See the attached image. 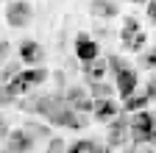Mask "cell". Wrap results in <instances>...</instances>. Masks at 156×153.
I'll list each match as a JSON object with an SVG mask.
<instances>
[{
	"instance_id": "cell-1",
	"label": "cell",
	"mask_w": 156,
	"mask_h": 153,
	"mask_svg": "<svg viewBox=\"0 0 156 153\" xmlns=\"http://www.w3.org/2000/svg\"><path fill=\"white\" fill-rule=\"evenodd\" d=\"M20 109L28 111V114H39L53 125H64V128H75L81 131L89 125V120L84 114H78L67 106L64 95H36V98H25V100H17Z\"/></svg>"
},
{
	"instance_id": "cell-2",
	"label": "cell",
	"mask_w": 156,
	"mask_h": 153,
	"mask_svg": "<svg viewBox=\"0 0 156 153\" xmlns=\"http://www.w3.org/2000/svg\"><path fill=\"white\" fill-rule=\"evenodd\" d=\"M131 142L134 145H153L156 148V114L151 111H136L128 120Z\"/></svg>"
},
{
	"instance_id": "cell-3",
	"label": "cell",
	"mask_w": 156,
	"mask_h": 153,
	"mask_svg": "<svg viewBox=\"0 0 156 153\" xmlns=\"http://www.w3.org/2000/svg\"><path fill=\"white\" fill-rule=\"evenodd\" d=\"M48 78H50V72H48L45 67H31V70H23V72L11 81V89L17 92V98H20V95L31 92L34 86H42Z\"/></svg>"
},
{
	"instance_id": "cell-4",
	"label": "cell",
	"mask_w": 156,
	"mask_h": 153,
	"mask_svg": "<svg viewBox=\"0 0 156 153\" xmlns=\"http://www.w3.org/2000/svg\"><path fill=\"white\" fill-rule=\"evenodd\" d=\"M34 20V6L28 0H14V3L6 6V23L11 28H25Z\"/></svg>"
},
{
	"instance_id": "cell-5",
	"label": "cell",
	"mask_w": 156,
	"mask_h": 153,
	"mask_svg": "<svg viewBox=\"0 0 156 153\" xmlns=\"http://www.w3.org/2000/svg\"><path fill=\"white\" fill-rule=\"evenodd\" d=\"M34 145H36V137L28 128H17L6 137V150L9 153H34Z\"/></svg>"
},
{
	"instance_id": "cell-6",
	"label": "cell",
	"mask_w": 156,
	"mask_h": 153,
	"mask_svg": "<svg viewBox=\"0 0 156 153\" xmlns=\"http://www.w3.org/2000/svg\"><path fill=\"white\" fill-rule=\"evenodd\" d=\"M131 139V131H128V117L120 114L109 123V131H106V145L109 148H123L126 142Z\"/></svg>"
},
{
	"instance_id": "cell-7",
	"label": "cell",
	"mask_w": 156,
	"mask_h": 153,
	"mask_svg": "<svg viewBox=\"0 0 156 153\" xmlns=\"http://www.w3.org/2000/svg\"><path fill=\"white\" fill-rule=\"evenodd\" d=\"M64 100H67V106H70L73 111H78V114H87V111L95 109V100L89 98V92H87L84 86H67V89H64Z\"/></svg>"
},
{
	"instance_id": "cell-8",
	"label": "cell",
	"mask_w": 156,
	"mask_h": 153,
	"mask_svg": "<svg viewBox=\"0 0 156 153\" xmlns=\"http://www.w3.org/2000/svg\"><path fill=\"white\" fill-rule=\"evenodd\" d=\"M20 61L31 64V67H42V61H45L42 45L34 42V39H23V42H20Z\"/></svg>"
},
{
	"instance_id": "cell-9",
	"label": "cell",
	"mask_w": 156,
	"mask_h": 153,
	"mask_svg": "<svg viewBox=\"0 0 156 153\" xmlns=\"http://www.w3.org/2000/svg\"><path fill=\"white\" fill-rule=\"evenodd\" d=\"M123 114V106L117 103L114 98H106V100H95V109H92V117L98 123H112L114 117Z\"/></svg>"
},
{
	"instance_id": "cell-10",
	"label": "cell",
	"mask_w": 156,
	"mask_h": 153,
	"mask_svg": "<svg viewBox=\"0 0 156 153\" xmlns=\"http://www.w3.org/2000/svg\"><path fill=\"white\" fill-rule=\"evenodd\" d=\"M75 56H78L84 64H89V61L98 59V42L92 39L89 33H78V36H75Z\"/></svg>"
},
{
	"instance_id": "cell-11",
	"label": "cell",
	"mask_w": 156,
	"mask_h": 153,
	"mask_svg": "<svg viewBox=\"0 0 156 153\" xmlns=\"http://www.w3.org/2000/svg\"><path fill=\"white\" fill-rule=\"evenodd\" d=\"M114 89L120 92V98L128 100L131 95H136V70H123L120 75H114Z\"/></svg>"
},
{
	"instance_id": "cell-12",
	"label": "cell",
	"mask_w": 156,
	"mask_h": 153,
	"mask_svg": "<svg viewBox=\"0 0 156 153\" xmlns=\"http://www.w3.org/2000/svg\"><path fill=\"white\" fill-rule=\"evenodd\" d=\"M106 72H109L106 59H95V61L84 64V78L89 81V86H92V84H101V81L106 78Z\"/></svg>"
},
{
	"instance_id": "cell-13",
	"label": "cell",
	"mask_w": 156,
	"mask_h": 153,
	"mask_svg": "<svg viewBox=\"0 0 156 153\" xmlns=\"http://www.w3.org/2000/svg\"><path fill=\"white\" fill-rule=\"evenodd\" d=\"M89 11H92V17H98V20H114L120 9H117L114 0H92Z\"/></svg>"
},
{
	"instance_id": "cell-14",
	"label": "cell",
	"mask_w": 156,
	"mask_h": 153,
	"mask_svg": "<svg viewBox=\"0 0 156 153\" xmlns=\"http://www.w3.org/2000/svg\"><path fill=\"white\" fill-rule=\"evenodd\" d=\"M140 31H142V28H140V20H136V17H126V20H123V28H120V39H123V45L128 47Z\"/></svg>"
},
{
	"instance_id": "cell-15",
	"label": "cell",
	"mask_w": 156,
	"mask_h": 153,
	"mask_svg": "<svg viewBox=\"0 0 156 153\" xmlns=\"http://www.w3.org/2000/svg\"><path fill=\"white\" fill-rule=\"evenodd\" d=\"M103 145H98L95 139H75L73 145H67V153H101Z\"/></svg>"
},
{
	"instance_id": "cell-16",
	"label": "cell",
	"mask_w": 156,
	"mask_h": 153,
	"mask_svg": "<svg viewBox=\"0 0 156 153\" xmlns=\"http://www.w3.org/2000/svg\"><path fill=\"white\" fill-rule=\"evenodd\" d=\"M145 106H148V95H131L128 100H123V114L145 111Z\"/></svg>"
},
{
	"instance_id": "cell-17",
	"label": "cell",
	"mask_w": 156,
	"mask_h": 153,
	"mask_svg": "<svg viewBox=\"0 0 156 153\" xmlns=\"http://www.w3.org/2000/svg\"><path fill=\"white\" fill-rule=\"evenodd\" d=\"M114 92H117L114 86H109L106 81H101V84H92V86H89V98H92V100H106V98H112Z\"/></svg>"
},
{
	"instance_id": "cell-18",
	"label": "cell",
	"mask_w": 156,
	"mask_h": 153,
	"mask_svg": "<svg viewBox=\"0 0 156 153\" xmlns=\"http://www.w3.org/2000/svg\"><path fill=\"white\" fill-rule=\"evenodd\" d=\"M20 72H23V67H20L17 61H11V64H6L3 70H0V84H11L14 78H17V75Z\"/></svg>"
},
{
	"instance_id": "cell-19",
	"label": "cell",
	"mask_w": 156,
	"mask_h": 153,
	"mask_svg": "<svg viewBox=\"0 0 156 153\" xmlns=\"http://www.w3.org/2000/svg\"><path fill=\"white\" fill-rule=\"evenodd\" d=\"M17 100L20 98H17V92L11 89V84H0V106H11Z\"/></svg>"
},
{
	"instance_id": "cell-20",
	"label": "cell",
	"mask_w": 156,
	"mask_h": 153,
	"mask_svg": "<svg viewBox=\"0 0 156 153\" xmlns=\"http://www.w3.org/2000/svg\"><path fill=\"white\" fill-rule=\"evenodd\" d=\"M106 64H109V72H114V75H120L123 70H128V61L123 59V56H109Z\"/></svg>"
},
{
	"instance_id": "cell-21",
	"label": "cell",
	"mask_w": 156,
	"mask_h": 153,
	"mask_svg": "<svg viewBox=\"0 0 156 153\" xmlns=\"http://www.w3.org/2000/svg\"><path fill=\"white\" fill-rule=\"evenodd\" d=\"M145 42H148V36H145V31H140V33L134 36V42L128 45V50H134V53H142V50H145Z\"/></svg>"
},
{
	"instance_id": "cell-22",
	"label": "cell",
	"mask_w": 156,
	"mask_h": 153,
	"mask_svg": "<svg viewBox=\"0 0 156 153\" xmlns=\"http://www.w3.org/2000/svg\"><path fill=\"white\" fill-rule=\"evenodd\" d=\"M25 128H28V131L34 134L36 139H39V137H50V131H48V125H39V123H28Z\"/></svg>"
},
{
	"instance_id": "cell-23",
	"label": "cell",
	"mask_w": 156,
	"mask_h": 153,
	"mask_svg": "<svg viewBox=\"0 0 156 153\" xmlns=\"http://www.w3.org/2000/svg\"><path fill=\"white\" fill-rule=\"evenodd\" d=\"M48 153H67V145H64V139H50L48 142Z\"/></svg>"
},
{
	"instance_id": "cell-24",
	"label": "cell",
	"mask_w": 156,
	"mask_h": 153,
	"mask_svg": "<svg viewBox=\"0 0 156 153\" xmlns=\"http://www.w3.org/2000/svg\"><path fill=\"white\" fill-rule=\"evenodd\" d=\"M140 64H142V67H148V70H153V67H156V50H148V53H142Z\"/></svg>"
},
{
	"instance_id": "cell-25",
	"label": "cell",
	"mask_w": 156,
	"mask_h": 153,
	"mask_svg": "<svg viewBox=\"0 0 156 153\" xmlns=\"http://www.w3.org/2000/svg\"><path fill=\"white\" fill-rule=\"evenodd\" d=\"M9 53H11V45H9V42H0V67L6 64V59H9Z\"/></svg>"
},
{
	"instance_id": "cell-26",
	"label": "cell",
	"mask_w": 156,
	"mask_h": 153,
	"mask_svg": "<svg viewBox=\"0 0 156 153\" xmlns=\"http://www.w3.org/2000/svg\"><path fill=\"white\" fill-rule=\"evenodd\" d=\"M145 95H148V100H156V75L148 81V89H145Z\"/></svg>"
},
{
	"instance_id": "cell-27",
	"label": "cell",
	"mask_w": 156,
	"mask_h": 153,
	"mask_svg": "<svg viewBox=\"0 0 156 153\" xmlns=\"http://www.w3.org/2000/svg\"><path fill=\"white\" fill-rule=\"evenodd\" d=\"M145 11H148V20H151V23H156V0H151V3L145 6Z\"/></svg>"
},
{
	"instance_id": "cell-28",
	"label": "cell",
	"mask_w": 156,
	"mask_h": 153,
	"mask_svg": "<svg viewBox=\"0 0 156 153\" xmlns=\"http://www.w3.org/2000/svg\"><path fill=\"white\" fill-rule=\"evenodd\" d=\"M134 153H156V148H153V145H136Z\"/></svg>"
},
{
	"instance_id": "cell-29",
	"label": "cell",
	"mask_w": 156,
	"mask_h": 153,
	"mask_svg": "<svg viewBox=\"0 0 156 153\" xmlns=\"http://www.w3.org/2000/svg\"><path fill=\"white\" fill-rule=\"evenodd\" d=\"M9 137V125H6V120L0 117V139H6Z\"/></svg>"
},
{
	"instance_id": "cell-30",
	"label": "cell",
	"mask_w": 156,
	"mask_h": 153,
	"mask_svg": "<svg viewBox=\"0 0 156 153\" xmlns=\"http://www.w3.org/2000/svg\"><path fill=\"white\" fill-rule=\"evenodd\" d=\"M131 3H136V6H148L151 0H131Z\"/></svg>"
},
{
	"instance_id": "cell-31",
	"label": "cell",
	"mask_w": 156,
	"mask_h": 153,
	"mask_svg": "<svg viewBox=\"0 0 156 153\" xmlns=\"http://www.w3.org/2000/svg\"><path fill=\"white\" fill-rule=\"evenodd\" d=\"M0 153H9V150H0Z\"/></svg>"
},
{
	"instance_id": "cell-32",
	"label": "cell",
	"mask_w": 156,
	"mask_h": 153,
	"mask_svg": "<svg viewBox=\"0 0 156 153\" xmlns=\"http://www.w3.org/2000/svg\"><path fill=\"white\" fill-rule=\"evenodd\" d=\"M9 3H14V0H9Z\"/></svg>"
}]
</instances>
